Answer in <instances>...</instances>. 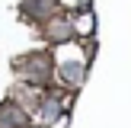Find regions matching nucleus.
Here are the masks:
<instances>
[{
	"instance_id": "1",
	"label": "nucleus",
	"mask_w": 131,
	"mask_h": 128,
	"mask_svg": "<svg viewBox=\"0 0 131 128\" xmlns=\"http://www.w3.org/2000/svg\"><path fill=\"white\" fill-rule=\"evenodd\" d=\"M16 67H19V74H23L29 83H45L51 77V58H48V51H32L29 58H23V61L16 64Z\"/></svg>"
},
{
	"instance_id": "2",
	"label": "nucleus",
	"mask_w": 131,
	"mask_h": 128,
	"mask_svg": "<svg viewBox=\"0 0 131 128\" xmlns=\"http://www.w3.org/2000/svg\"><path fill=\"white\" fill-rule=\"evenodd\" d=\"M45 38L48 42H70L74 38V23L70 19H45Z\"/></svg>"
},
{
	"instance_id": "3",
	"label": "nucleus",
	"mask_w": 131,
	"mask_h": 128,
	"mask_svg": "<svg viewBox=\"0 0 131 128\" xmlns=\"http://www.w3.org/2000/svg\"><path fill=\"white\" fill-rule=\"evenodd\" d=\"M26 112L16 102H0V128H26Z\"/></svg>"
},
{
	"instance_id": "4",
	"label": "nucleus",
	"mask_w": 131,
	"mask_h": 128,
	"mask_svg": "<svg viewBox=\"0 0 131 128\" xmlns=\"http://www.w3.org/2000/svg\"><path fill=\"white\" fill-rule=\"evenodd\" d=\"M23 10L29 13L32 19H42V23H45V19H51V16H54L58 0H26V3H23Z\"/></svg>"
},
{
	"instance_id": "5",
	"label": "nucleus",
	"mask_w": 131,
	"mask_h": 128,
	"mask_svg": "<svg viewBox=\"0 0 131 128\" xmlns=\"http://www.w3.org/2000/svg\"><path fill=\"white\" fill-rule=\"evenodd\" d=\"M61 80L67 83V87H80L83 83V67L80 64H64L61 67Z\"/></svg>"
},
{
	"instance_id": "6",
	"label": "nucleus",
	"mask_w": 131,
	"mask_h": 128,
	"mask_svg": "<svg viewBox=\"0 0 131 128\" xmlns=\"http://www.w3.org/2000/svg\"><path fill=\"white\" fill-rule=\"evenodd\" d=\"M58 115H61V99H58V96H48V99L42 102V119L45 122H54Z\"/></svg>"
},
{
	"instance_id": "7",
	"label": "nucleus",
	"mask_w": 131,
	"mask_h": 128,
	"mask_svg": "<svg viewBox=\"0 0 131 128\" xmlns=\"http://www.w3.org/2000/svg\"><path fill=\"white\" fill-rule=\"evenodd\" d=\"M35 128H48V125H35Z\"/></svg>"
}]
</instances>
